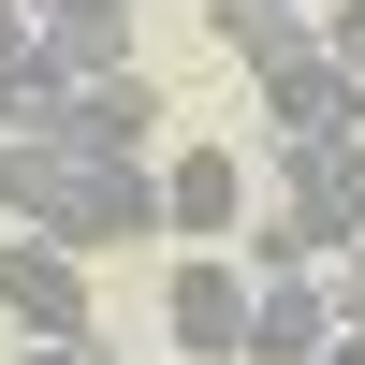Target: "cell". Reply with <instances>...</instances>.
<instances>
[{
    "label": "cell",
    "mask_w": 365,
    "mask_h": 365,
    "mask_svg": "<svg viewBox=\"0 0 365 365\" xmlns=\"http://www.w3.org/2000/svg\"><path fill=\"white\" fill-rule=\"evenodd\" d=\"M336 336V292H322V263H292V278H249V351L263 365H307Z\"/></svg>",
    "instance_id": "5"
},
{
    "label": "cell",
    "mask_w": 365,
    "mask_h": 365,
    "mask_svg": "<svg viewBox=\"0 0 365 365\" xmlns=\"http://www.w3.org/2000/svg\"><path fill=\"white\" fill-rule=\"evenodd\" d=\"M161 234H249V161L234 146H190L161 175Z\"/></svg>",
    "instance_id": "6"
},
{
    "label": "cell",
    "mask_w": 365,
    "mask_h": 365,
    "mask_svg": "<svg viewBox=\"0 0 365 365\" xmlns=\"http://www.w3.org/2000/svg\"><path fill=\"white\" fill-rule=\"evenodd\" d=\"M322 58H336V73H365V0H322Z\"/></svg>",
    "instance_id": "11"
},
{
    "label": "cell",
    "mask_w": 365,
    "mask_h": 365,
    "mask_svg": "<svg viewBox=\"0 0 365 365\" xmlns=\"http://www.w3.org/2000/svg\"><path fill=\"white\" fill-rule=\"evenodd\" d=\"M0 220L58 234V249H132V234H161V175L88 161V146H0Z\"/></svg>",
    "instance_id": "1"
},
{
    "label": "cell",
    "mask_w": 365,
    "mask_h": 365,
    "mask_svg": "<svg viewBox=\"0 0 365 365\" xmlns=\"http://www.w3.org/2000/svg\"><path fill=\"white\" fill-rule=\"evenodd\" d=\"M263 161H307V175H365V88L336 117H307V132H263Z\"/></svg>",
    "instance_id": "10"
},
{
    "label": "cell",
    "mask_w": 365,
    "mask_h": 365,
    "mask_svg": "<svg viewBox=\"0 0 365 365\" xmlns=\"http://www.w3.org/2000/svg\"><path fill=\"white\" fill-rule=\"evenodd\" d=\"M161 88H146V58H132V73H88L73 88V132H58V146H88V161H146V146H161Z\"/></svg>",
    "instance_id": "4"
},
{
    "label": "cell",
    "mask_w": 365,
    "mask_h": 365,
    "mask_svg": "<svg viewBox=\"0 0 365 365\" xmlns=\"http://www.w3.org/2000/svg\"><path fill=\"white\" fill-rule=\"evenodd\" d=\"M161 336H175V365H249V263L190 249L161 278Z\"/></svg>",
    "instance_id": "2"
},
{
    "label": "cell",
    "mask_w": 365,
    "mask_h": 365,
    "mask_svg": "<svg viewBox=\"0 0 365 365\" xmlns=\"http://www.w3.org/2000/svg\"><path fill=\"white\" fill-rule=\"evenodd\" d=\"M58 132H73V73L29 44L15 73H0V146H58Z\"/></svg>",
    "instance_id": "8"
},
{
    "label": "cell",
    "mask_w": 365,
    "mask_h": 365,
    "mask_svg": "<svg viewBox=\"0 0 365 365\" xmlns=\"http://www.w3.org/2000/svg\"><path fill=\"white\" fill-rule=\"evenodd\" d=\"M29 44H44V58H58L73 88H88V73H132V15H44Z\"/></svg>",
    "instance_id": "9"
},
{
    "label": "cell",
    "mask_w": 365,
    "mask_h": 365,
    "mask_svg": "<svg viewBox=\"0 0 365 365\" xmlns=\"http://www.w3.org/2000/svg\"><path fill=\"white\" fill-rule=\"evenodd\" d=\"M15 365H117V351H103V336H29Z\"/></svg>",
    "instance_id": "12"
},
{
    "label": "cell",
    "mask_w": 365,
    "mask_h": 365,
    "mask_svg": "<svg viewBox=\"0 0 365 365\" xmlns=\"http://www.w3.org/2000/svg\"><path fill=\"white\" fill-rule=\"evenodd\" d=\"M0 322H15V336H88V249L0 234Z\"/></svg>",
    "instance_id": "3"
},
{
    "label": "cell",
    "mask_w": 365,
    "mask_h": 365,
    "mask_svg": "<svg viewBox=\"0 0 365 365\" xmlns=\"http://www.w3.org/2000/svg\"><path fill=\"white\" fill-rule=\"evenodd\" d=\"M205 15H220V58H234V73H278V58L322 44V0H205Z\"/></svg>",
    "instance_id": "7"
},
{
    "label": "cell",
    "mask_w": 365,
    "mask_h": 365,
    "mask_svg": "<svg viewBox=\"0 0 365 365\" xmlns=\"http://www.w3.org/2000/svg\"><path fill=\"white\" fill-rule=\"evenodd\" d=\"M44 15H132V0H29V29H44Z\"/></svg>",
    "instance_id": "15"
},
{
    "label": "cell",
    "mask_w": 365,
    "mask_h": 365,
    "mask_svg": "<svg viewBox=\"0 0 365 365\" xmlns=\"http://www.w3.org/2000/svg\"><path fill=\"white\" fill-rule=\"evenodd\" d=\"M307 365H365V322H336V336H322V351H307Z\"/></svg>",
    "instance_id": "14"
},
{
    "label": "cell",
    "mask_w": 365,
    "mask_h": 365,
    "mask_svg": "<svg viewBox=\"0 0 365 365\" xmlns=\"http://www.w3.org/2000/svg\"><path fill=\"white\" fill-rule=\"evenodd\" d=\"M15 58H29V0H0V73H15Z\"/></svg>",
    "instance_id": "13"
}]
</instances>
